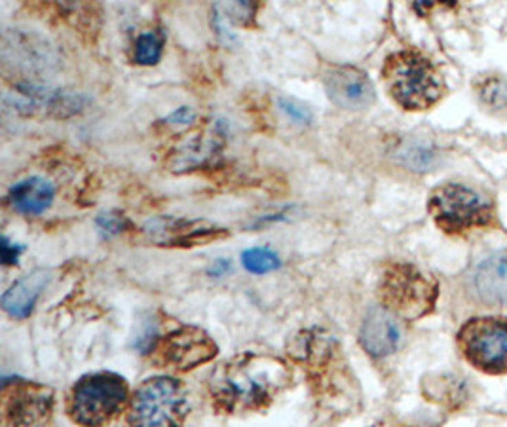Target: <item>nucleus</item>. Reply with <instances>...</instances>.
Listing matches in <instances>:
<instances>
[{
	"label": "nucleus",
	"mask_w": 507,
	"mask_h": 427,
	"mask_svg": "<svg viewBox=\"0 0 507 427\" xmlns=\"http://www.w3.org/2000/svg\"><path fill=\"white\" fill-rule=\"evenodd\" d=\"M293 372L276 355L244 351L222 361L207 380V395L222 414L262 412L289 388Z\"/></svg>",
	"instance_id": "1"
},
{
	"label": "nucleus",
	"mask_w": 507,
	"mask_h": 427,
	"mask_svg": "<svg viewBox=\"0 0 507 427\" xmlns=\"http://www.w3.org/2000/svg\"><path fill=\"white\" fill-rule=\"evenodd\" d=\"M380 74L388 95L403 111H429L446 95L439 67L418 47H403L389 54Z\"/></svg>",
	"instance_id": "2"
},
{
	"label": "nucleus",
	"mask_w": 507,
	"mask_h": 427,
	"mask_svg": "<svg viewBox=\"0 0 507 427\" xmlns=\"http://www.w3.org/2000/svg\"><path fill=\"white\" fill-rule=\"evenodd\" d=\"M428 213L444 236L466 237L499 228L494 201L462 182H443L429 192Z\"/></svg>",
	"instance_id": "3"
},
{
	"label": "nucleus",
	"mask_w": 507,
	"mask_h": 427,
	"mask_svg": "<svg viewBox=\"0 0 507 427\" xmlns=\"http://www.w3.org/2000/svg\"><path fill=\"white\" fill-rule=\"evenodd\" d=\"M439 281L404 261H389L378 279V300L382 308L399 321H420L435 311L439 300Z\"/></svg>",
	"instance_id": "4"
},
{
	"label": "nucleus",
	"mask_w": 507,
	"mask_h": 427,
	"mask_svg": "<svg viewBox=\"0 0 507 427\" xmlns=\"http://www.w3.org/2000/svg\"><path fill=\"white\" fill-rule=\"evenodd\" d=\"M129 386L116 372H91L69 389L67 416L80 427H105L129 404Z\"/></svg>",
	"instance_id": "5"
},
{
	"label": "nucleus",
	"mask_w": 507,
	"mask_h": 427,
	"mask_svg": "<svg viewBox=\"0 0 507 427\" xmlns=\"http://www.w3.org/2000/svg\"><path fill=\"white\" fill-rule=\"evenodd\" d=\"M191 412L188 391L173 376H152L139 384L127 404L129 427H182Z\"/></svg>",
	"instance_id": "6"
},
{
	"label": "nucleus",
	"mask_w": 507,
	"mask_h": 427,
	"mask_svg": "<svg viewBox=\"0 0 507 427\" xmlns=\"http://www.w3.org/2000/svg\"><path fill=\"white\" fill-rule=\"evenodd\" d=\"M456 346L475 371L488 376L507 374V317H469L456 332Z\"/></svg>",
	"instance_id": "7"
},
{
	"label": "nucleus",
	"mask_w": 507,
	"mask_h": 427,
	"mask_svg": "<svg viewBox=\"0 0 507 427\" xmlns=\"http://www.w3.org/2000/svg\"><path fill=\"white\" fill-rule=\"evenodd\" d=\"M152 361L179 372H188L199 364L213 361L217 355V344L204 329L194 325H182L175 331L167 332L166 336L156 338L152 346Z\"/></svg>",
	"instance_id": "8"
},
{
	"label": "nucleus",
	"mask_w": 507,
	"mask_h": 427,
	"mask_svg": "<svg viewBox=\"0 0 507 427\" xmlns=\"http://www.w3.org/2000/svg\"><path fill=\"white\" fill-rule=\"evenodd\" d=\"M54 389L36 382H6L2 388V427H46L54 412Z\"/></svg>",
	"instance_id": "9"
},
{
	"label": "nucleus",
	"mask_w": 507,
	"mask_h": 427,
	"mask_svg": "<svg viewBox=\"0 0 507 427\" xmlns=\"http://www.w3.org/2000/svg\"><path fill=\"white\" fill-rule=\"evenodd\" d=\"M224 131L219 122H206L181 135L167 149L166 167L171 173H191L211 166L221 156Z\"/></svg>",
	"instance_id": "10"
},
{
	"label": "nucleus",
	"mask_w": 507,
	"mask_h": 427,
	"mask_svg": "<svg viewBox=\"0 0 507 427\" xmlns=\"http://www.w3.org/2000/svg\"><path fill=\"white\" fill-rule=\"evenodd\" d=\"M469 300L477 308L499 309L507 306V249H498L471 264L464 274Z\"/></svg>",
	"instance_id": "11"
},
{
	"label": "nucleus",
	"mask_w": 507,
	"mask_h": 427,
	"mask_svg": "<svg viewBox=\"0 0 507 427\" xmlns=\"http://www.w3.org/2000/svg\"><path fill=\"white\" fill-rule=\"evenodd\" d=\"M143 234L160 247H202L228 236V230L207 221L156 217L143 226Z\"/></svg>",
	"instance_id": "12"
},
{
	"label": "nucleus",
	"mask_w": 507,
	"mask_h": 427,
	"mask_svg": "<svg viewBox=\"0 0 507 427\" xmlns=\"http://www.w3.org/2000/svg\"><path fill=\"white\" fill-rule=\"evenodd\" d=\"M327 97L344 111H367L376 101V89L369 74L352 65L331 67L323 76Z\"/></svg>",
	"instance_id": "13"
},
{
	"label": "nucleus",
	"mask_w": 507,
	"mask_h": 427,
	"mask_svg": "<svg viewBox=\"0 0 507 427\" xmlns=\"http://www.w3.org/2000/svg\"><path fill=\"white\" fill-rule=\"evenodd\" d=\"M403 340V329L393 314L376 306L363 319L359 331V344L371 357L382 359L396 353Z\"/></svg>",
	"instance_id": "14"
},
{
	"label": "nucleus",
	"mask_w": 507,
	"mask_h": 427,
	"mask_svg": "<svg viewBox=\"0 0 507 427\" xmlns=\"http://www.w3.org/2000/svg\"><path fill=\"white\" fill-rule=\"evenodd\" d=\"M4 59L14 56L17 67H21L27 72L48 71L54 65V56L50 50L48 40L39 39L36 34H23L17 32L14 36H4V47H2Z\"/></svg>",
	"instance_id": "15"
},
{
	"label": "nucleus",
	"mask_w": 507,
	"mask_h": 427,
	"mask_svg": "<svg viewBox=\"0 0 507 427\" xmlns=\"http://www.w3.org/2000/svg\"><path fill=\"white\" fill-rule=\"evenodd\" d=\"M52 274L50 270H34L10 287L2 294V308L14 319H25L32 314L42 291L48 287Z\"/></svg>",
	"instance_id": "16"
},
{
	"label": "nucleus",
	"mask_w": 507,
	"mask_h": 427,
	"mask_svg": "<svg viewBox=\"0 0 507 427\" xmlns=\"http://www.w3.org/2000/svg\"><path fill=\"white\" fill-rule=\"evenodd\" d=\"M54 196H56V190L52 186V182L42 177H29V179L16 182L8 190L6 201L16 213L34 217L50 209V206L54 204Z\"/></svg>",
	"instance_id": "17"
},
{
	"label": "nucleus",
	"mask_w": 507,
	"mask_h": 427,
	"mask_svg": "<svg viewBox=\"0 0 507 427\" xmlns=\"http://www.w3.org/2000/svg\"><path fill=\"white\" fill-rule=\"evenodd\" d=\"M473 94L484 112L507 120V76L496 71L479 72L473 82Z\"/></svg>",
	"instance_id": "18"
},
{
	"label": "nucleus",
	"mask_w": 507,
	"mask_h": 427,
	"mask_svg": "<svg viewBox=\"0 0 507 427\" xmlns=\"http://www.w3.org/2000/svg\"><path fill=\"white\" fill-rule=\"evenodd\" d=\"M164 42L166 36L160 31H147L139 34L135 40L133 47V61L143 67H152L162 59V52H164Z\"/></svg>",
	"instance_id": "19"
},
{
	"label": "nucleus",
	"mask_w": 507,
	"mask_h": 427,
	"mask_svg": "<svg viewBox=\"0 0 507 427\" xmlns=\"http://www.w3.org/2000/svg\"><path fill=\"white\" fill-rule=\"evenodd\" d=\"M241 264L251 274H268L281 266L278 253H274L268 247H253L241 253Z\"/></svg>",
	"instance_id": "20"
},
{
	"label": "nucleus",
	"mask_w": 507,
	"mask_h": 427,
	"mask_svg": "<svg viewBox=\"0 0 507 427\" xmlns=\"http://www.w3.org/2000/svg\"><path fill=\"white\" fill-rule=\"evenodd\" d=\"M96 226L97 232L101 234V237L105 239H111V237L120 236L124 230L129 226V221L122 213H116V211H105L96 219Z\"/></svg>",
	"instance_id": "21"
},
{
	"label": "nucleus",
	"mask_w": 507,
	"mask_h": 427,
	"mask_svg": "<svg viewBox=\"0 0 507 427\" xmlns=\"http://www.w3.org/2000/svg\"><path fill=\"white\" fill-rule=\"evenodd\" d=\"M278 105H279V109H281V112L285 114L287 118L293 120V122H296V124H301V126L310 124V122L314 120V114H312V111H310L308 105H304L302 101H299V99H294V97L281 95V97L278 99Z\"/></svg>",
	"instance_id": "22"
},
{
	"label": "nucleus",
	"mask_w": 507,
	"mask_h": 427,
	"mask_svg": "<svg viewBox=\"0 0 507 427\" xmlns=\"http://www.w3.org/2000/svg\"><path fill=\"white\" fill-rule=\"evenodd\" d=\"M21 251H23V247L14 245V243H10L8 237H2V261H4L6 266L17 264V259H19Z\"/></svg>",
	"instance_id": "23"
},
{
	"label": "nucleus",
	"mask_w": 507,
	"mask_h": 427,
	"mask_svg": "<svg viewBox=\"0 0 507 427\" xmlns=\"http://www.w3.org/2000/svg\"><path fill=\"white\" fill-rule=\"evenodd\" d=\"M194 118H196V112L192 111L191 107H181V109L171 112L166 122H169V124H191Z\"/></svg>",
	"instance_id": "24"
},
{
	"label": "nucleus",
	"mask_w": 507,
	"mask_h": 427,
	"mask_svg": "<svg viewBox=\"0 0 507 427\" xmlns=\"http://www.w3.org/2000/svg\"><path fill=\"white\" fill-rule=\"evenodd\" d=\"M374 427H404V426H388V424H382V426H374Z\"/></svg>",
	"instance_id": "25"
}]
</instances>
